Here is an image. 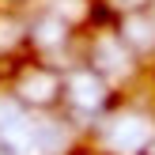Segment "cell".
I'll list each match as a JSON object with an SVG mask.
<instances>
[{"label":"cell","mask_w":155,"mask_h":155,"mask_svg":"<svg viewBox=\"0 0 155 155\" xmlns=\"http://www.w3.org/2000/svg\"><path fill=\"white\" fill-rule=\"evenodd\" d=\"M8 4H19V0H8Z\"/></svg>","instance_id":"cell-3"},{"label":"cell","mask_w":155,"mask_h":155,"mask_svg":"<svg viewBox=\"0 0 155 155\" xmlns=\"http://www.w3.org/2000/svg\"><path fill=\"white\" fill-rule=\"evenodd\" d=\"M125 42L129 45H151L155 42V23L148 19L144 12H133V15H125Z\"/></svg>","instance_id":"cell-2"},{"label":"cell","mask_w":155,"mask_h":155,"mask_svg":"<svg viewBox=\"0 0 155 155\" xmlns=\"http://www.w3.org/2000/svg\"><path fill=\"white\" fill-rule=\"evenodd\" d=\"M53 91H57V80H53V72L49 68H27V76L19 80V95H27V98H49Z\"/></svg>","instance_id":"cell-1"}]
</instances>
